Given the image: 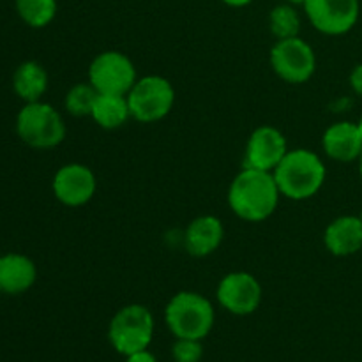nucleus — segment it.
Returning <instances> with one entry per match:
<instances>
[{"mask_svg":"<svg viewBox=\"0 0 362 362\" xmlns=\"http://www.w3.org/2000/svg\"><path fill=\"white\" fill-rule=\"evenodd\" d=\"M279 187L272 172L243 168L228 187V205L237 218L260 223L271 218L279 204Z\"/></svg>","mask_w":362,"mask_h":362,"instance_id":"1","label":"nucleus"},{"mask_svg":"<svg viewBox=\"0 0 362 362\" xmlns=\"http://www.w3.org/2000/svg\"><path fill=\"white\" fill-rule=\"evenodd\" d=\"M272 175H274L281 197L303 202L315 197L322 189L327 170L318 154L308 148H293L286 152Z\"/></svg>","mask_w":362,"mask_h":362,"instance_id":"2","label":"nucleus"},{"mask_svg":"<svg viewBox=\"0 0 362 362\" xmlns=\"http://www.w3.org/2000/svg\"><path fill=\"white\" fill-rule=\"evenodd\" d=\"M214 306L197 292H179L170 299L165 320L175 338L204 339L214 327Z\"/></svg>","mask_w":362,"mask_h":362,"instance_id":"3","label":"nucleus"},{"mask_svg":"<svg viewBox=\"0 0 362 362\" xmlns=\"http://www.w3.org/2000/svg\"><path fill=\"white\" fill-rule=\"evenodd\" d=\"M16 133L28 147L53 148L66 138V124L48 103H27L16 117Z\"/></svg>","mask_w":362,"mask_h":362,"instance_id":"4","label":"nucleus"},{"mask_svg":"<svg viewBox=\"0 0 362 362\" xmlns=\"http://www.w3.org/2000/svg\"><path fill=\"white\" fill-rule=\"evenodd\" d=\"M152 338H154V317L148 308L141 304L124 306L110 322V345L124 357L140 350H147Z\"/></svg>","mask_w":362,"mask_h":362,"instance_id":"5","label":"nucleus"},{"mask_svg":"<svg viewBox=\"0 0 362 362\" xmlns=\"http://www.w3.org/2000/svg\"><path fill=\"white\" fill-rule=\"evenodd\" d=\"M131 119L151 124L165 119L175 103V90L165 76L148 74L138 78L136 83L127 92Z\"/></svg>","mask_w":362,"mask_h":362,"instance_id":"6","label":"nucleus"},{"mask_svg":"<svg viewBox=\"0 0 362 362\" xmlns=\"http://www.w3.org/2000/svg\"><path fill=\"white\" fill-rule=\"evenodd\" d=\"M136 69L126 53L103 52L95 57L88 67V83L99 94L127 95L136 83Z\"/></svg>","mask_w":362,"mask_h":362,"instance_id":"7","label":"nucleus"},{"mask_svg":"<svg viewBox=\"0 0 362 362\" xmlns=\"http://www.w3.org/2000/svg\"><path fill=\"white\" fill-rule=\"evenodd\" d=\"M271 66L283 81L292 85L306 83L317 69L313 48L299 35L279 39L271 49Z\"/></svg>","mask_w":362,"mask_h":362,"instance_id":"8","label":"nucleus"},{"mask_svg":"<svg viewBox=\"0 0 362 362\" xmlns=\"http://www.w3.org/2000/svg\"><path fill=\"white\" fill-rule=\"evenodd\" d=\"M310 23L325 35H343L359 20V0H306L303 4Z\"/></svg>","mask_w":362,"mask_h":362,"instance_id":"9","label":"nucleus"},{"mask_svg":"<svg viewBox=\"0 0 362 362\" xmlns=\"http://www.w3.org/2000/svg\"><path fill=\"white\" fill-rule=\"evenodd\" d=\"M216 297L221 308L237 317L255 313L262 303V285L250 272H230L219 281Z\"/></svg>","mask_w":362,"mask_h":362,"instance_id":"10","label":"nucleus"},{"mask_svg":"<svg viewBox=\"0 0 362 362\" xmlns=\"http://www.w3.org/2000/svg\"><path fill=\"white\" fill-rule=\"evenodd\" d=\"M52 187L60 204L67 207H81L94 198L98 180L88 166L69 163L57 170Z\"/></svg>","mask_w":362,"mask_h":362,"instance_id":"11","label":"nucleus"},{"mask_svg":"<svg viewBox=\"0 0 362 362\" xmlns=\"http://www.w3.org/2000/svg\"><path fill=\"white\" fill-rule=\"evenodd\" d=\"M288 152L286 138L278 127L260 126L251 133L246 145L244 168H257L274 172Z\"/></svg>","mask_w":362,"mask_h":362,"instance_id":"12","label":"nucleus"},{"mask_svg":"<svg viewBox=\"0 0 362 362\" xmlns=\"http://www.w3.org/2000/svg\"><path fill=\"white\" fill-rule=\"evenodd\" d=\"M325 156L339 163L359 161L362 154V136L356 122L341 120L325 129L322 136Z\"/></svg>","mask_w":362,"mask_h":362,"instance_id":"13","label":"nucleus"},{"mask_svg":"<svg viewBox=\"0 0 362 362\" xmlns=\"http://www.w3.org/2000/svg\"><path fill=\"white\" fill-rule=\"evenodd\" d=\"M324 244L334 257H352L362 250V218L361 216H339L327 225Z\"/></svg>","mask_w":362,"mask_h":362,"instance_id":"14","label":"nucleus"},{"mask_svg":"<svg viewBox=\"0 0 362 362\" xmlns=\"http://www.w3.org/2000/svg\"><path fill=\"white\" fill-rule=\"evenodd\" d=\"M225 239V226L216 216L193 219L184 233V246L191 257L204 258L214 253Z\"/></svg>","mask_w":362,"mask_h":362,"instance_id":"15","label":"nucleus"},{"mask_svg":"<svg viewBox=\"0 0 362 362\" xmlns=\"http://www.w3.org/2000/svg\"><path fill=\"white\" fill-rule=\"evenodd\" d=\"M37 278L35 264L20 253L0 257V292L18 296L30 288Z\"/></svg>","mask_w":362,"mask_h":362,"instance_id":"16","label":"nucleus"},{"mask_svg":"<svg viewBox=\"0 0 362 362\" xmlns=\"http://www.w3.org/2000/svg\"><path fill=\"white\" fill-rule=\"evenodd\" d=\"M13 88L25 103L41 101L48 88V73L45 67L34 60L20 64L13 74Z\"/></svg>","mask_w":362,"mask_h":362,"instance_id":"17","label":"nucleus"},{"mask_svg":"<svg viewBox=\"0 0 362 362\" xmlns=\"http://www.w3.org/2000/svg\"><path fill=\"white\" fill-rule=\"evenodd\" d=\"M90 117L103 129H119L131 119L127 98L117 94H98Z\"/></svg>","mask_w":362,"mask_h":362,"instance_id":"18","label":"nucleus"},{"mask_svg":"<svg viewBox=\"0 0 362 362\" xmlns=\"http://www.w3.org/2000/svg\"><path fill=\"white\" fill-rule=\"evenodd\" d=\"M16 11L28 27L42 28L55 18L57 0H16Z\"/></svg>","mask_w":362,"mask_h":362,"instance_id":"19","label":"nucleus"},{"mask_svg":"<svg viewBox=\"0 0 362 362\" xmlns=\"http://www.w3.org/2000/svg\"><path fill=\"white\" fill-rule=\"evenodd\" d=\"M269 28L276 39H290L299 35L300 18L292 4H279L269 14Z\"/></svg>","mask_w":362,"mask_h":362,"instance_id":"20","label":"nucleus"},{"mask_svg":"<svg viewBox=\"0 0 362 362\" xmlns=\"http://www.w3.org/2000/svg\"><path fill=\"white\" fill-rule=\"evenodd\" d=\"M98 94L90 83H76L66 94V110L74 117H90Z\"/></svg>","mask_w":362,"mask_h":362,"instance_id":"21","label":"nucleus"},{"mask_svg":"<svg viewBox=\"0 0 362 362\" xmlns=\"http://www.w3.org/2000/svg\"><path fill=\"white\" fill-rule=\"evenodd\" d=\"M172 357L175 362H200L204 357V346L200 339L177 338L172 346Z\"/></svg>","mask_w":362,"mask_h":362,"instance_id":"22","label":"nucleus"},{"mask_svg":"<svg viewBox=\"0 0 362 362\" xmlns=\"http://www.w3.org/2000/svg\"><path fill=\"white\" fill-rule=\"evenodd\" d=\"M349 81H350V87H352V90L362 98V64H357V66L354 67L352 73H350Z\"/></svg>","mask_w":362,"mask_h":362,"instance_id":"23","label":"nucleus"},{"mask_svg":"<svg viewBox=\"0 0 362 362\" xmlns=\"http://www.w3.org/2000/svg\"><path fill=\"white\" fill-rule=\"evenodd\" d=\"M126 362H158L156 356L147 350H140V352H134L131 356L126 357Z\"/></svg>","mask_w":362,"mask_h":362,"instance_id":"24","label":"nucleus"},{"mask_svg":"<svg viewBox=\"0 0 362 362\" xmlns=\"http://www.w3.org/2000/svg\"><path fill=\"white\" fill-rule=\"evenodd\" d=\"M221 2L225 4V6H230V7H246V6H250L253 0H221Z\"/></svg>","mask_w":362,"mask_h":362,"instance_id":"25","label":"nucleus"},{"mask_svg":"<svg viewBox=\"0 0 362 362\" xmlns=\"http://www.w3.org/2000/svg\"><path fill=\"white\" fill-rule=\"evenodd\" d=\"M286 2L292 4V6H303V4L306 2V0H286Z\"/></svg>","mask_w":362,"mask_h":362,"instance_id":"26","label":"nucleus"},{"mask_svg":"<svg viewBox=\"0 0 362 362\" xmlns=\"http://www.w3.org/2000/svg\"><path fill=\"white\" fill-rule=\"evenodd\" d=\"M357 129H359V133H361V136H362V115H361V119L357 120Z\"/></svg>","mask_w":362,"mask_h":362,"instance_id":"27","label":"nucleus"},{"mask_svg":"<svg viewBox=\"0 0 362 362\" xmlns=\"http://www.w3.org/2000/svg\"><path fill=\"white\" fill-rule=\"evenodd\" d=\"M359 175H361V179H362V154H361V158H359Z\"/></svg>","mask_w":362,"mask_h":362,"instance_id":"28","label":"nucleus"},{"mask_svg":"<svg viewBox=\"0 0 362 362\" xmlns=\"http://www.w3.org/2000/svg\"><path fill=\"white\" fill-rule=\"evenodd\" d=\"M361 218H362V214H361Z\"/></svg>","mask_w":362,"mask_h":362,"instance_id":"29","label":"nucleus"}]
</instances>
